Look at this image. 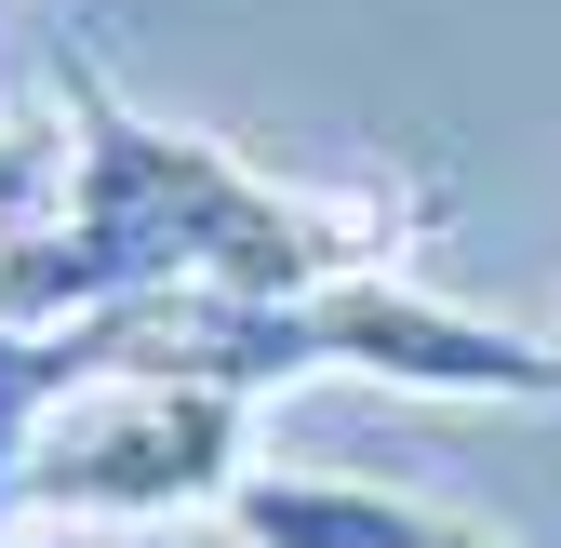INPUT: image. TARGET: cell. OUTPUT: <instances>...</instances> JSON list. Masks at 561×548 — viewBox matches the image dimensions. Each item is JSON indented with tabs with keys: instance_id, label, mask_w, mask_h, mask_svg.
<instances>
[{
	"instance_id": "5",
	"label": "cell",
	"mask_w": 561,
	"mask_h": 548,
	"mask_svg": "<svg viewBox=\"0 0 561 548\" xmlns=\"http://www.w3.org/2000/svg\"><path fill=\"white\" fill-rule=\"evenodd\" d=\"M0 548H27V535H0Z\"/></svg>"
},
{
	"instance_id": "3",
	"label": "cell",
	"mask_w": 561,
	"mask_h": 548,
	"mask_svg": "<svg viewBox=\"0 0 561 548\" xmlns=\"http://www.w3.org/2000/svg\"><path fill=\"white\" fill-rule=\"evenodd\" d=\"M241 548H495L481 522L428 509V495H375V482H308V468H254L228 495Z\"/></svg>"
},
{
	"instance_id": "2",
	"label": "cell",
	"mask_w": 561,
	"mask_h": 548,
	"mask_svg": "<svg viewBox=\"0 0 561 548\" xmlns=\"http://www.w3.org/2000/svg\"><path fill=\"white\" fill-rule=\"evenodd\" d=\"M254 482V401L201 375H81L27 429V522H174Z\"/></svg>"
},
{
	"instance_id": "4",
	"label": "cell",
	"mask_w": 561,
	"mask_h": 548,
	"mask_svg": "<svg viewBox=\"0 0 561 548\" xmlns=\"http://www.w3.org/2000/svg\"><path fill=\"white\" fill-rule=\"evenodd\" d=\"M54 174H67V148H41V134H14V121H0V241H14L41 201H54Z\"/></svg>"
},
{
	"instance_id": "1",
	"label": "cell",
	"mask_w": 561,
	"mask_h": 548,
	"mask_svg": "<svg viewBox=\"0 0 561 548\" xmlns=\"http://www.w3.org/2000/svg\"><path fill=\"white\" fill-rule=\"evenodd\" d=\"M67 121V174L54 201L0 241V321H94L134 295H321L401 267V241L442 215L428 187H280L254 161H228L215 134H174L148 107L107 94V67L54 81Z\"/></svg>"
}]
</instances>
